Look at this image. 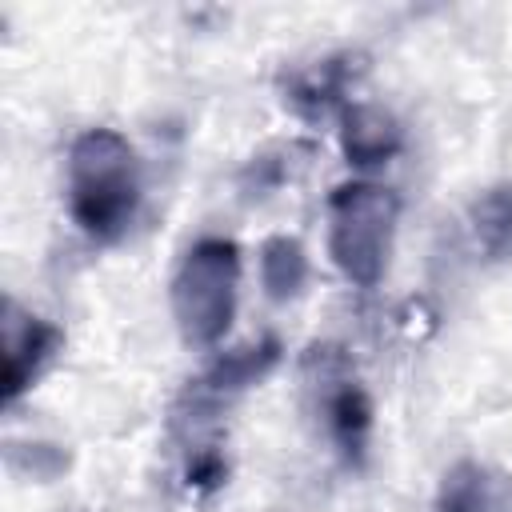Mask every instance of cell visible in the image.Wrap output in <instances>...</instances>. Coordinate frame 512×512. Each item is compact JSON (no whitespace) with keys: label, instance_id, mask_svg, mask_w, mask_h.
Returning <instances> with one entry per match:
<instances>
[{"label":"cell","instance_id":"obj_1","mask_svg":"<svg viewBox=\"0 0 512 512\" xmlns=\"http://www.w3.org/2000/svg\"><path fill=\"white\" fill-rule=\"evenodd\" d=\"M68 212L96 244L120 240L140 212V156L112 128H84L68 148Z\"/></svg>","mask_w":512,"mask_h":512},{"label":"cell","instance_id":"obj_2","mask_svg":"<svg viewBox=\"0 0 512 512\" xmlns=\"http://www.w3.org/2000/svg\"><path fill=\"white\" fill-rule=\"evenodd\" d=\"M400 200L372 180H348L328 196V256L356 288H376L388 272Z\"/></svg>","mask_w":512,"mask_h":512},{"label":"cell","instance_id":"obj_3","mask_svg":"<svg viewBox=\"0 0 512 512\" xmlns=\"http://www.w3.org/2000/svg\"><path fill=\"white\" fill-rule=\"evenodd\" d=\"M240 296V248L228 236H200L176 264L172 316L192 348H212L228 336Z\"/></svg>","mask_w":512,"mask_h":512},{"label":"cell","instance_id":"obj_4","mask_svg":"<svg viewBox=\"0 0 512 512\" xmlns=\"http://www.w3.org/2000/svg\"><path fill=\"white\" fill-rule=\"evenodd\" d=\"M0 328H4V404H12L36 384V376L56 356L64 336L52 320L24 312L16 300H4Z\"/></svg>","mask_w":512,"mask_h":512},{"label":"cell","instance_id":"obj_5","mask_svg":"<svg viewBox=\"0 0 512 512\" xmlns=\"http://www.w3.org/2000/svg\"><path fill=\"white\" fill-rule=\"evenodd\" d=\"M324 424L340 460L348 468H364L368 444H372V400L360 388V380L352 376L332 380V388L324 392Z\"/></svg>","mask_w":512,"mask_h":512},{"label":"cell","instance_id":"obj_6","mask_svg":"<svg viewBox=\"0 0 512 512\" xmlns=\"http://www.w3.org/2000/svg\"><path fill=\"white\" fill-rule=\"evenodd\" d=\"M400 124L392 112H384L380 104H344L340 108V148L348 156V164L356 168H372V164H388L400 152Z\"/></svg>","mask_w":512,"mask_h":512},{"label":"cell","instance_id":"obj_7","mask_svg":"<svg viewBox=\"0 0 512 512\" xmlns=\"http://www.w3.org/2000/svg\"><path fill=\"white\" fill-rule=\"evenodd\" d=\"M276 360H280V344H276V336H264L256 344H244V348H232V352L216 356L196 384L208 396H236V392L252 388L256 380H264Z\"/></svg>","mask_w":512,"mask_h":512},{"label":"cell","instance_id":"obj_8","mask_svg":"<svg viewBox=\"0 0 512 512\" xmlns=\"http://www.w3.org/2000/svg\"><path fill=\"white\" fill-rule=\"evenodd\" d=\"M304 284H308L304 244L296 236H284V232L268 236L260 244V288H264V296L276 300V304H288L304 292Z\"/></svg>","mask_w":512,"mask_h":512},{"label":"cell","instance_id":"obj_9","mask_svg":"<svg viewBox=\"0 0 512 512\" xmlns=\"http://www.w3.org/2000/svg\"><path fill=\"white\" fill-rule=\"evenodd\" d=\"M468 224L488 260H512V180L484 188L468 208Z\"/></svg>","mask_w":512,"mask_h":512},{"label":"cell","instance_id":"obj_10","mask_svg":"<svg viewBox=\"0 0 512 512\" xmlns=\"http://www.w3.org/2000/svg\"><path fill=\"white\" fill-rule=\"evenodd\" d=\"M348 72H352L348 68V56H332V60H320V64L300 68L292 76V84H288V104L300 116H308V120L324 116L332 104H340L344 84H348Z\"/></svg>","mask_w":512,"mask_h":512},{"label":"cell","instance_id":"obj_11","mask_svg":"<svg viewBox=\"0 0 512 512\" xmlns=\"http://www.w3.org/2000/svg\"><path fill=\"white\" fill-rule=\"evenodd\" d=\"M436 512H496L492 500V480L480 464L460 460L444 472L440 496H436Z\"/></svg>","mask_w":512,"mask_h":512},{"label":"cell","instance_id":"obj_12","mask_svg":"<svg viewBox=\"0 0 512 512\" xmlns=\"http://www.w3.org/2000/svg\"><path fill=\"white\" fill-rule=\"evenodd\" d=\"M188 480H192L196 488H216V484L224 480V460H220L216 452H200V456L192 460V468H188Z\"/></svg>","mask_w":512,"mask_h":512}]
</instances>
